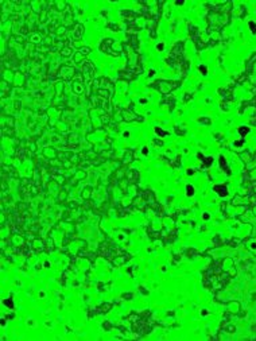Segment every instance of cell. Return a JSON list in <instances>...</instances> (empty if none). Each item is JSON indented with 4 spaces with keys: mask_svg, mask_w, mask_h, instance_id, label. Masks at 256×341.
Listing matches in <instances>:
<instances>
[{
    "mask_svg": "<svg viewBox=\"0 0 256 341\" xmlns=\"http://www.w3.org/2000/svg\"><path fill=\"white\" fill-rule=\"evenodd\" d=\"M182 85L181 80H159V81H155V84H151L152 88L161 92L162 94H169L170 92H173L178 88V86Z\"/></svg>",
    "mask_w": 256,
    "mask_h": 341,
    "instance_id": "6da1fadb",
    "label": "cell"
},
{
    "mask_svg": "<svg viewBox=\"0 0 256 341\" xmlns=\"http://www.w3.org/2000/svg\"><path fill=\"white\" fill-rule=\"evenodd\" d=\"M113 46H115V39L113 38H109V36L102 38V39L99 42V50L101 51L102 54L109 55V57H113V58H117L121 53H120V51L113 50Z\"/></svg>",
    "mask_w": 256,
    "mask_h": 341,
    "instance_id": "7a4b0ae2",
    "label": "cell"
},
{
    "mask_svg": "<svg viewBox=\"0 0 256 341\" xmlns=\"http://www.w3.org/2000/svg\"><path fill=\"white\" fill-rule=\"evenodd\" d=\"M57 76H58V78L62 80V81H70V80H73L75 77V69H74V66H71V65L63 63V65H61V66L58 67Z\"/></svg>",
    "mask_w": 256,
    "mask_h": 341,
    "instance_id": "3957f363",
    "label": "cell"
},
{
    "mask_svg": "<svg viewBox=\"0 0 256 341\" xmlns=\"http://www.w3.org/2000/svg\"><path fill=\"white\" fill-rule=\"evenodd\" d=\"M81 70H82V74H84V77H85V80H86V82L89 84L92 81V78L95 77V65H93L89 59H86V61L81 65Z\"/></svg>",
    "mask_w": 256,
    "mask_h": 341,
    "instance_id": "277c9868",
    "label": "cell"
},
{
    "mask_svg": "<svg viewBox=\"0 0 256 341\" xmlns=\"http://www.w3.org/2000/svg\"><path fill=\"white\" fill-rule=\"evenodd\" d=\"M85 90V82L81 76H77L71 80V92L74 94H82Z\"/></svg>",
    "mask_w": 256,
    "mask_h": 341,
    "instance_id": "5b68a950",
    "label": "cell"
},
{
    "mask_svg": "<svg viewBox=\"0 0 256 341\" xmlns=\"http://www.w3.org/2000/svg\"><path fill=\"white\" fill-rule=\"evenodd\" d=\"M84 32H85V26L82 23L77 22L74 24V27L71 28V38L74 41H80L84 36Z\"/></svg>",
    "mask_w": 256,
    "mask_h": 341,
    "instance_id": "8992f818",
    "label": "cell"
},
{
    "mask_svg": "<svg viewBox=\"0 0 256 341\" xmlns=\"http://www.w3.org/2000/svg\"><path fill=\"white\" fill-rule=\"evenodd\" d=\"M42 155H43V158L51 161V159H57V158L59 157V153L53 147V146H47V147H45V148L42 150Z\"/></svg>",
    "mask_w": 256,
    "mask_h": 341,
    "instance_id": "52a82bcc",
    "label": "cell"
},
{
    "mask_svg": "<svg viewBox=\"0 0 256 341\" xmlns=\"http://www.w3.org/2000/svg\"><path fill=\"white\" fill-rule=\"evenodd\" d=\"M126 178H127V181H128V184L136 185L139 182L140 175H139V171L136 169H130L126 173Z\"/></svg>",
    "mask_w": 256,
    "mask_h": 341,
    "instance_id": "ba28073f",
    "label": "cell"
},
{
    "mask_svg": "<svg viewBox=\"0 0 256 341\" xmlns=\"http://www.w3.org/2000/svg\"><path fill=\"white\" fill-rule=\"evenodd\" d=\"M11 92H12V84L7 82L5 80L1 81V97L3 98H7L8 96H11Z\"/></svg>",
    "mask_w": 256,
    "mask_h": 341,
    "instance_id": "9c48e42d",
    "label": "cell"
},
{
    "mask_svg": "<svg viewBox=\"0 0 256 341\" xmlns=\"http://www.w3.org/2000/svg\"><path fill=\"white\" fill-rule=\"evenodd\" d=\"M132 161H134V151H132L131 148L126 150V151H124V154H123L121 162L124 163V165H127V163H131Z\"/></svg>",
    "mask_w": 256,
    "mask_h": 341,
    "instance_id": "30bf717a",
    "label": "cell"
},
{
    "mask_svg": "<svg viewBox=\"0 0 256 341\" xmlns=\"http://www.w3.org/2000/svg\"><path fill=\"white\" fill-rule=\"evenodd\" d=\"M73 61H74L75 65H80V66H81V65H82V63L86 61V57H85V55H84L82 53L78 50V51H75L74 55H73Z\"/></svg>",
    "mask_w": 256,
    "mask_h": 341,
    "instance_id": "8fae6325",
    "label": "cell"
},
{
    "mask_svg": "<svg viewBox=\"0 0 256 341\" xmlns=\"http://www.w3.org/2000/svg\"><path fill=\"white\" fill-rule=\"evenodd\" d=\"M59 53H61V55H62V57H65V58H69V57H71V55H74L73 47L69 46V45H66V46L63 47V49L59 51Z\"/></svg>",
    "mask_w": 256,
    "mask_h": 341,
    "instance_id": "7c38bea8",
    "label": "cell"
},
{
    "mask_svg": "<svg viewBox=\"0 0 256 341\" xmlns=\"http://www.w3.org/2000/svg\"><path fill=\"white\" fill-rule=\"evenodd\" d=\"M154 132H155V135H156L158 138H161V139H163V138H166L167 135H169V131H165V129L162 128V127H158L155 126L154 127Z\"/></svg>",
    "mask_w": 256,
    "mask_h": 341,
    "instance_id": "4fadbf2b",
    "label": "cell"
},
{
    "mask_svg": "<svg viewBox=\"0 0 256 341\" xmlns=\"http://www.w3.org/2000/svg\"><path fill=\"white\" fill-rule=\"evenodd\" d=\"M105 27L112 32H119L121 30V28H120V24L116 23V22H108V23L105 24Z\"/></svg>",
    "mask_w": 256,
    "mask_h": 341,
    "instance_id": "5bb4252c",
    "label": "cell"
},
{
    "mask_svg": "<svg viewBox=\"0 0 256 341\" xmlns=\"http://www.w3.org/2000/svg\"><path fill=\"white\" fill-rule=\"evenodd\" d=\"M3 305L5 306V307H8L10 310H14V307H15V303H14V298H12V294L10 295V298H4L3 299Z\"/></svg>",
    "mask_w": 256,
    "mask_h": 341,
    "instance_id": "9a60e30c",
    "label": "cell"
},
{
    "mask_svg": "<svg viewBox=\"0 0 256 341\" xmlns=\"http://www.w3.org/2000/svg\"><path fill=\"white\" fill-rule=\"evenodd\" d=\"M185 190H186V192H185L186 197H193L194 194H196V188H194L191 184H187V185H186Z\"/></svg>",
    "mask_w": 256,
    "mask_h": 341,
    "instance_id": "2e32d148",
    "label": "cell"
},
{
    "mask_svg": "<svg viewBox=\"0 0 256 341\" xmlns=\"http://www.w3.org/2000/svg\"><path fill=\"white\" fill-rule=\"evenodd\" d=\"M120 298L124 299V301H132L134 299V293L132 291H123L120 294Z\"/></svg>",
    "mask_w": 256,
    "mask_h": 341,
    "instance_id": "e0dca14e",
    "label": "cell"
},
{
    "mask_svg": "<svg viewBox=\"0 0 256 341\" xmlns=\"http://www.w3.org/2000/svg\"><path fill=\"white\" fill-rule=\"evenodd\" d=\"M92 192H93V186H86V188L82 190V198H85V200H88V198H91V194Z\"/></svg>",
    "mask_w": 256,
    "mask_h": 341,
    "instance_id": "ac0fdd59",
    "label": "cell"
},
{
    "mask_svg": "<svg viewBox=\"0 0 256 341\" xmlns=\"http://www.w3.org/2000/svg\"><path fill=\"white\" fill-rule=\"evenodd\" d=\"M101 328H102V329H105V332H110V330L113 329L115 326H113V324H112L110 321H105V322H102Z\"/></svg>",
    "mask_w": 256,
    "mask_h": 341,
    "instance_id": "d6986e66",
    "label": "cell"
},
{
    "mask_svg": "<svg viewBox=\"0 0 256 341\" xmlns=\"http://www.w3.org/2000/svg\"><path fill=\"white\" fill-rule=\"evenodd\" d=\"M165 47H166V43L163 42V41H161V42H158L156 45H155V49H156V51H159V53L165 51Z\"/></svg>",
    "mask_w": 256,
    "mask_h": 341,
    "instance_id": "ffe728a7",
    "label": "cell"
},
{
    "mask_svg": "<svg viewBox=\"0 0 256 341\" xmlns=\"http://www.w3.org/2000/svg\"><path fill=\"white\" fill-rule=\"evenodd\" d=\"M138 290L140 291V294H142V295H144V297H147V295L150 294V291L147 290V289H146V287H144V286H143V285H139V286H138Z\"/></svg>",
    "mask_w": 256,
    "mask_h": 341,
    "instance_id": "44dd1931",
    "label": "cell"
},
{
    "mask_svg": "<svg viewBox=\"0 0 256 341\" xmlns=\"http://www.w3.org/2000/svg\"><path fill=\"white\" fill-rule=\"evenodd\" d=\"M80 51H81V53H82L85 57H88V55H89V53L92 51V49L89 46H84V47H81V49H80Z\"/></svg>",
    "mask_w": 256,
    "mask_h": 341,
    "instance_id": "7402d4cb",
    "label": "cell"
},
{
    "mask_svg": "<svg viewBox=\"0 0 256 341\" xmlns=\"http://www.w3.org/2000/svg\"><path fill=\"white\" fill-rule=\"evenodd\" d=\"M152 143L156 146V147H163V144H165V142L162 140L161 138H159V139H158V138H155V139L152 140Z\"/></svg>",
    "mask_w": 256,
    "mask_h": 341,
    "instance_id": "603a6c76",
    "label": "cell"
},
{
    "mask_svg": "<svg viewBox=\"0 0 256 341\" xmlns=\"http://www.w3.org/2000/svg\"><path fill=\"white\" fill-rule=\"evenodd\" d=\"M14 108H15V111H20V108H22V101L20 100H14Z\"/></svg>",
    "mask_w": 256,
    "mask_h": 341,
    "instance_id": "cb8c5ba5",
    "label": "cell"
},
{
    "mask_svg": "<svg viewBox=\"0 0 256 341\" xmlns=\"http://www.w3.org/2000/svg\"><path fill=\"white\" fill-rule=\"evenodd\" d=\"M142 154H143V157H147V155L150 154V150H148L147 146H143L142 147Z\"/></svg>",
    "mask_w": 256,
    "mask_h": 341,
    "instance_id": "d4e9b609",
    "label": "cell"
},
{
    "mask_svg": "<svg viewBox=\"0 0 256 341\" xmlns=\"http://www.w3.org/2000/svg\"><path fill=\"white\" fill-rule=\"evenodd\" d=\"M198 70H200V73H202V74L205 76L206 73H208V72H206V70H208V67L205 66V65H204V66H202V65H200V66H198Z\"/></svg>",
    "mask_w": 256,
    "mask_h": 341,
    "instance_id": "484cf974",
    "label": "cell"
},
{
    "mask_svg": "<svg viewBox=\"0 0 256 341\" xmlns=\"http://www.w3.org/2000/svg\"><path fill=\"white\" fill-rule=\"evenodd\" d=\"M35 325H36L35 321H34L32 318H28V320H27V326H31V328H34Z\"/></svg>",
    "mask_w": 256,
    "mask_h": 341,
    "instance_id": "4316f807",
    "label": "cell"
},
{
    "mask_svg": "<svg viewBox=\"0 0 256 341\" xmlns=\"http://www.w3.org/2000/svg\"><path fill=\"white\" fill-rule=\"evenodd\" d=\"M138 102H139V104H142V105H146L147 102H148V100H147V98H144V97H140L138 100Z\"/></svg>",
    "mask_w": 256,
    "mask_h": 341,
    "instance_id": "83f0119b",
    "label": "cell"
},
{
    "mask_svg": "<svg viewBox=\"0 0 256 341\" xmlns=\"http://www.w3.org/2000/svg\"><path fill=\"white\" fill-rule=\"evenodd\" d=\"M194 173H196V171H194V169H191V167H189V169L186 170V174H187L189 177L190 175H194Z\"/></svg>",
    "mask_w": 256,
    "mask_h": 341,
    "instance_id": "f1b7e54d",
    "label": "cell"
},
{
    "mask_svg": "<svg viewBox=\"0 0 256 341\" xmlns=\"http://www.w3.org/2000/svg\"><path fill=\"white\" fill-rule=\"evenodd\" d=\"M38 297H39V298H42V299H43L45 297H46V293H45L43 290H40V291H39V294H38Z\"/></svg>",
    "mask_w": 256,
    "mask_h": 341,
    "instance_id": "f546056e",
    "label": "cell"
},
{
    "mask_svg": "<svg viewBox=\"0 0 256 341\" xmlns=\"http://www.w3.org/2000/svg\"><path fill=\"white\" fill-rule=\"evenodd\" d=\"M130 135H131L130 131H124L123 132V138H130Z\"/></svg>",
    "mask_w": 256,
    "mask_h": 341,
    "instance_id": "4dcf8cb0",
    "label": "cell"
},
{
    "mask_svg": "<svg viewBox=\"0 0 256 341\" xmlns=\"http://www.w3.org/2000/svg\"><path fill=\"white\" fill-rule=\"evenodd\" d=\"M185 4V1L182 0V1H174V6H183Z\"/></svg>",
    "mask_w": 256,
    "mask_h": 341,
    "instance_id": "1f68e13d",
    "label": "cell"
},
{
    "mask_svg": "<svg viewBox=\"0 0 256 341\" xmlns=\"http://www.w3.org/2000/svg\"><path fill=\"white\" fill-rule=\"evenodd\" d=\"M1 328H5V318L1 317Z\"/></svg>",
    "mask_w": 256,
    "mask_h": 341,
    "instance_id": "d6a6232c",
    "label": "cell"
},
{
    "mask_svg": "<svg viewBox=\"0 0 256 341\" xmlns=\"http://www.w3.org/2000/svg\"><path fill=\"white\" fill-rule=\"evenodd\" d=\"M161 271L162 272H166L167 271V266H161Z\"/></svg>",
    "mask_w": 256,
    "mask_h": 341,
    "instance_id": "836d02e7",
    "label": "cell"
},
{
    "mask_svg": "<svg viewBox=\"0 0 256 341\" xmlns=\"http://www.w3.org/2000/svg\"><path fill=\"white\" fill-rule=\"evenodd\" d=\"M204 219H205V220H208V219H209V214H208V213H204Z\"/></svg>",
    "mask_w": 256,
    "mask_h": 341,
    "instance_id": "e575fe53",
    "label": "cell"
},
{
    "mask_svg": "<svg viewBox=\"0 0 256 341\" xmlns=\"http://www.w3.org/2000/svg\"><path fill=\"white\" fill-rule=\"evenodd\" d=\"M45 267H46V268H47V267H50V263H49V262H45Z\"/></svg>",
    "mask_w": 256,
    "mask_h": 341,
    "instance_id": "d590c367",
    "label": "cell"
}]
</instances>
